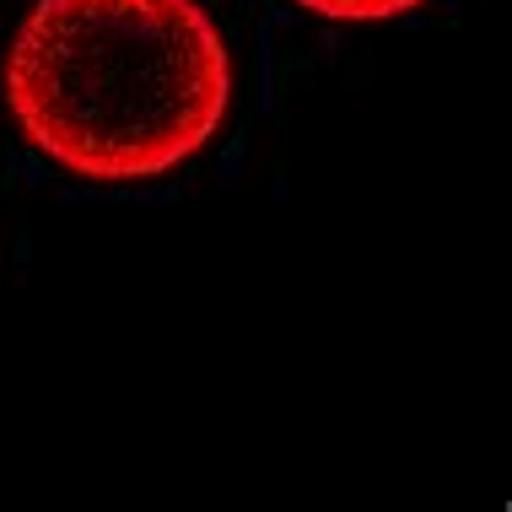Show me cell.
<instances>
[{
    "label": "cell",
    "instance_id": "2",
    "mask_svg": "<svg viewBox=\"0 0 512 512\" xmlns=\"http://www.w3.org/2000/svg\"><path fill=\"white\" fill-rule=\"evenodd\" d=\"M292 6L313 11L324 22H389V17H410L426 0H292Z\"/></svg>",
    "mask_w": 512,
    "mask_h": 512
},
{
    "label": "cell",
    "instance_id": "1",
    "mask_svg": "<svg viewBox=\"0 0 512 512\" xmlns=\"http://www.w3.org/2000/svg\"><path fill=\"white\" fill-rule=\"evenodd\" d=\"M22 141L87 184L184 168L232 108V54L195 0H38L0 65Z\"/></svg>",
    "mask_w": 512,
    "mask_h": 512
}]
</instances>
